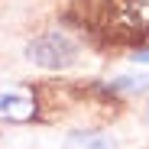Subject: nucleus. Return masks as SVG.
Instances as JSON below:
<instances>
[{
	"instance_id": "obj_1",
	"label": "nucleus",
	"mask_w": 149,
	"mask_h": 149,
	"mask_svg": "<svg viewBox=\"0 0 149 149\" xmlns=\"http://www.w3.org/2000/svg\"><path fill=\"white\" fill-rule=\"evenodd\" d=\"M26 55L39 68H68L74 62V55H78V45L65 33H45L26 45Z\"/></svg>"
},
{
	"instance_id": "obj_2",
	"label": "nucleus",
	"mask_w": 149,
	"mask_h": 149,
	"mask_svg": "<svg viewBox=\"0 0 149 149\" xmlns=\"http://www.w3.org/2000/svg\"><path fill=\"white\" fill-rule=\"evenodd\" d=\"M33 117H36V97L26 88H7V91H0V120L26 123Z\"/></svg>"
},
{
	"instance_id": "obj_3",
	"label": "nucleus",
	"mask_w": 149,
	"mask_h": 149,
	"mask_svg": "<svg viewBox=\"0 0 149 149\" xmlns=\"http://www.w3.org/2000/svg\"><path fill=\"white\" fill-rule=\"evenodd\" d=\"M65 149H113V139L104 136V133H71Z\"/></svg>"
},
{
	"instance_id": "obj_4",
	"label": "nucleus",
	"mask_w": 149,
	"mask_h": 149,
	"mask_svg": "<svg viewBox=\"0 0 149 149\" xmlns=\"http://www.w3.org/2000/svg\"><path fill=\"white\" fill-rule=\"evenodd\" d=\"M127 19L139 29H149V0H127Z\"/></svg>"
},
{
	"instance_id": "obj_5",
	"label": "nucleus",
	"mask_w": 149,
	"mask_h": 149,
	"mask_svg": "<svg viewBox=\"0 0 149 149\" xmlns=\"http://www.w3.org/2000/svg\"><path fill=\"white\" fill-rule=\"evenodd\" d=\"M110 88L113 91H146L149 88V74H139V78H117Z\"/></svg>"
},
{
	"instance_id": "obj_6",
	"label": "nucleus",
	"mask_w": 149,
	"mask_h": 149,
	"mask_svg": "<svg viewBox=\"0 0 149 149\" xmlns=\"http://www.w3.org/2000/svg\"><path fill=\"white\" fill-rule=\"evenodd\" d=\"M133 58H136V62H139V65H149V49H139V52H136V55H133Z\"/></svg>"
},
{
	"instance_id": "obj_7",
	"label": "nucleus",
	"mask_w": 149,
	"mask_h": 149,
	"mask_svg": "<svg viewBox=\"0 0 149 149\" xmlns=\"http://www.w3.org/2000/svg\"><path fill=\"white\" fill-rule=\"evenodd\" d=\"M146 123H149V107H146Z\"/></svg>"
}]
</instances>
